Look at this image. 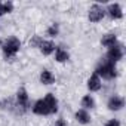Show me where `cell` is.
Returning a JSON list of instances; mask_svg holds the SVG:
<instances>
[{
    "mask_svg": "<svg viewBox=\"0 0 126 126\" xmlns=\"http://www.w3.org/2000/svg\"><path fill=\"white\" fill-rule=\"evenodd\" d=\"M58 110V101L52 94H47L43 99H39L34 107H33V113L39 114V116H47V114H53Z\"/></svg>",
    "mask_w": 126,
    "mask_h": 126,
    "instance_id": "1",
    "label": "cell"
},
{
    "mask_svg": "<svg viewBox=\"0 0 126 126\" xmlns=\"http://www.w3.org/2000/svg\"><path fill=\"white\" fill-rule=\"evenodd\" d=\"M19 47H21L19 40L16 37H11V39H8L3 43V53H5L6 58H12V56L16 55V52L19 50Z\"/></svg>",
    "mask_w": 126,
    "mask_h": 126,
    "instance_id": "2",
    "label": "cell"
},
{
    "mask_svg": "<svg viewBox=\"0 0 126 126\" xmlns=\"http://www.w3.org/2000/svg\"><path fill=\"white\" fill-rule=\"evenodd\" d=\"M96 74L102 76L104 79H113L116 77V67H114V62L111 61H105L96 68Z\"/></svg>",
    "mask_w": 126,
    "mask_h": 126,
    "instance_id": "3",
    "label": "cell"
},
{
    "mask_svg": "<svg viewBox=\"0 0 126 126\" xmlns=\"http://www.w3.org/2000/svg\"><path fill=\"white\" fill-rule=\"evenodd\" d=\"M107 56H108V61H111V62L120 61L122 56H123V47H122L120 45H114V46H111L110 50H108V53H107Z\"/></svg>",
    "mask_w": 126,
    "mask_h": 126,
    "instance_id": "4",
    "label": "cell"
},
{
    "mask_svg": "<svg viewBox=\"0 0 126 126\" xmlns=\"http://www.w3.org/2000/svg\"><path fill=\"white\" fill-rule=\"evenodd\" d=\"M104 18V9L98 5H94L91 9H89V21L92 22H98Z\"/></svg>",
    "mask_w": 126,
    "mask_h": 126,
    "instance_id": "5",
    "label": "cell"
},
{
    "mask_svg": "<svg viewBox=\"0 0 126 126\" xmlns=\"http://www.w3.org/2000/svg\"><path fill=\"white\" fill-rule=\"evenodd\" d=\"M16 99H18V105L22 107L24 110H27L28 107V95H27V91L24 88H21L16 94Z\"/></svg>",
    "mask_w": 126,
    "mask_h": 126,
    "instance_id": "6",
    "label": "cell"
},
{
    "mask_svg": "<svg viewBox=\"0 0 126 126\" xmlns=\"http://www.w3.org/2000/svg\"><path fill=\"white\" fill-rule=\"evenodd\" d=\"M123 105H125V101H123V98H120V96H113V98L108 101V108L113 110V111L120 110Z\"/></svg>",
    "mask_w": 126,
    "mask_h": 126,
    "instance_id": "7",
    "label": "cell"
},
{
    "mask_svg": "<svg viewBox=\"0 0 126 126\" xmlns=\"http://www.w3.org/2000/svg\"><path fill=\"white\" fill-rule=\"evenodd\" d=\"M108 14H110V16H111V18H114V19H120V18L123 16L122 8H120L117 3H114V5H110V6H108Z\"/></svg>",
    "mask_w": 126,
    "mask_h": 126,
    "instance_id": "8",
    "label": "cell"
},
{
    "mask_svg": "<svg viewBox=\"0 0 126 126\" xmlns=\"http://www.w3.org/2000/svg\"><path fill=\"white\" fill-rule=\"evenodd\" d=\"M88 88L89 91H99L101 88V80H99V76L95 73L94 76H91V79L88 80Z\"/></svg>",
    "mask_w": 126,
    "mask_h": 126,
    "instance_id": "9",
    "label": "cell"
},
{
    "mask_svg": "<svg viewBox=\"0 0 126 126\" xmlns=\"http://www.w3.org/2000/svg\"><path fill=\"white\" fill-rule=\"evenodd\" d=\"M39 47H40V50L43 52V55H49V53H52V52L55 50L53 42H49V40H43Z\"/></svg>",
    "mask_w": 126,
    "mask_h": 126,
    "instance_id": "10",
    "label": "cell"
},
{
    "mask_svg": "<svg viewBox=\"0 0 126 126\" xmlns=\"http://www.w3.org/2000/svg\"><path fill=\"white\" fill-rule=\"evenodd\" d=\"M55 59H56L58 62H65V61L68 59V52L64 50L62 47H56V49H55Z\"/></svg>",
    "mask_w": 126,
    "mask_h": 126,
    "instance_id": "11",
    "label": "cell"
},
{
    "mask_svg": "<svg viewBox=\"0 0 126 126\" xmlns=\"http://www.w3.org/2000/svg\"><path fill=\"white\" fill-rule=\"evenodd\" d=\"M116 42H117L116 34H105V36L102 37V40H101V43H102L104 46H107V47L114 46V45H116Z\"/></svg>",
    "mask_w": 126,
    "mask_h": 126,
    "instance_id": "12",
    "label": "cell"
},
{
    "mask_svg": "<svg viewBox=\"0 0 126 126\" xmlns=\"http://www.w3.org/2000/svg\"><path fill=\"white\" fill-rule=\"evenodd\" d=\"M40 82H42L43 85H50V83H53V76H52V73L47 71V70H43L42 74H40Z\"/></svg>",
    "mask_w": 126,
    "mask_h": 126,
    "instance_id": "13",
    "label": "cell"
},
{
    "mask_svg": "<svg viewBox=\"0 0 126 126\" xmlns=\"http://www.w3.org/2000/svg\"><path fill=\"white\" fill-rule=\"evenodd\" d=\"M76 120H77L79 123H83V125H86V123H89L91 117H89V114H88L85 110H79V111L76 113Z\"/></svg>",
    "mask_w": 126,
    "mask_h": 126,
    "instance_id": "14",
    "label": "cell"
},
{
    "mask_svg": "<svg viewBox=\"0 0 126 126\" xmlns=\"http://www.w3.org/2000/svg\"><path fill=\"white\" fill-rule=\"evenodd\" d=\"M94 99L89 96V95H86V96H83V99H82V107H85V108H92L94 107Z\"/></svg>",
    "mask_w": 126,
    "mask_h": 126,
    "instance_id": "15",
    "label": "cell"
},
{
    "mask_svg": "<svg viewBox=\"0 0 126 126\" xmlns=\"http://www.w3.org/2000/svg\"><path fill=\"white\" fill-rule=\"evenodd\" d=\"M47 34H49V36H56V34H58V25H56V24H53L52 27H49Z\"/></svg>",
    "mask_w": 126,
    "mask_h": 126,
    "instance_id": "16",
    "label": "cell"
},
{
    "mask_svg": "<svg viewBox=\"0 0 126 126\" xmlns=\"http://www.w3.org/2000/svg\"><path fill=\"white\" fill-rule=\"evenodd\" d=\"M12 9H14V5H12L11 2L3 3V11H5V14H6V12H12Z\"/></svg>",
    "mask_w": 126,
    "mask_h": 126,
    "instance_id": "17",
    "label": "cell"
},
{
    "mask_svg": "<svg viewBox=\"0 0 126 126\" xmlns=\"http://www.w3.org/2000/svg\"><path fill=\"white\" fill-rule=\"evenodd\" d=\"M42 42H43V40H42L39 36H36V37L30 42V45H31V46H40V43H42Z\"/></svg>",
    "mask_w": 126,
    "mask_h": 126,
    "instance_id": "18",
    "label": "cell"
},
{
    "mask_svg": "<svg viewBox=\"0 0 126 126\" xmlns=\"http://www.w3.org/2000/svg\"><path fill=\"white\" fill-rule=\"evenodd\" d=\"M105 126H120V122H119V120H116V119H113V120L107 122V125H105Z\"/></svg>",
    "mask_w": 126,
    "mask_h": 126,
    "instance_id": "19",
    "label": "cell"
},
{
    "mask_svg": "<svg viewBox=\"0 0 126 126\" xmlns=\"http://www.w3.org/2000/svg\"><path fill=\"white\" fill-rule=\"evenodd\" d=\"M55 126H67V122L64 119H58L56 123H55Z\"/></svg>",
    "mask_w": 126,
    "mask_h": 126,
    "instance_id": "20",
    "label": "cell"
},
{
    "mask_svg": "<svg viewBox=\"0 0 126 126\" xmlns=\"http://www.w3.org/2000/svg\"><path fill=\"white\" fill-rule=\"evenodd\" d=\"M5 14V11H3V3H0V16H2Z\"/></svg>",
    "mask_w": 126,
    "mask_h": 126,
    "instance_id": "21",
    "label": "cell"
}]
</instances>
